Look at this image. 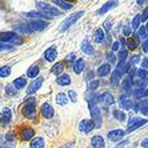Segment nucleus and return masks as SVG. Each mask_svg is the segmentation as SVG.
Instances as JSON below:
<instances>
[{"instance_id": "f257e3e1", "label": "nucleus", "mask_w": 148, "mask_h": 148, "mask_svg": "<svg viewBox=\"0 0 148 148\" xmlns=\"http://www.w3.org/2000/svg\"><path fill=\"white\" fill-rule=\"evenodd\" d=\"M23 114L27 119L36 120V99L35 97H28L25 100V104L23 107Z\"/></svg>"}, {"instance_id": "f03ea898", "label": "nucleus", "mask_w": 148, "mask_h": 148, "mask_svg": "<svg viewBox=\"0 0 148 148\" xmlns=\"http://www.w3.org/2000/svg\"><path fill=\"white\" fill-rule=\"evenodd\" d=\"M83 15H84V11H79V12H76V14L68 16L66 20H64L62 24H60V27H59V32H64V31H67L68 28H71L76 23V21H77L80 17L83 16Z\"/></svg>"}, {"instance_id": "7ed1b4c3", "label": "nucleus", "mask_w": 148, "mask_h": 148, "mask_svg": "<svg viewBox=\"0 0 148 148\" xmlns=\"http://www.w3.org/2000/svg\"><path fill=\"white\" fill-rule=\"evenodd\" d=\"M36 5H38V8L41 12H44V14L49 15V16H52V17L60 16V15H62V11H59L58 7H53V5L47 4V3H44V1H38Z\"/></svg>"}, {"instance_id": "20e7f679", "label": "nucleus", "mask_w": 148, "mask_h": 148, "mask_svg": "<svg viewBox=\"0 0 148 148\" xmlns=\"http://www.w3.org/2000/svg\"><path fill=\"white\" fill-rule=\"evenodd\" d=\"M0 41L11 43V44H14V45L23 44V39L19 38L16 35V32H1L0 34Z\"/></svg>"}, {"instance_id": "39448f33", "label": "nucleus", "mask_w": 148, "mask_h": 148, "mask_svg": "<svg viewBox=\"0 0 148 148\" xmlns=\"http://www.w3.org/2000/svg\"><path fill=\"white\" fill-rule=\"evenodd\" d=\"M147 123V119H143V117H131V120L128 121V130L125 134H131L132 131H135L136 128L141 127Z\"/></svg>"}, {"instance_id": "423d86ee", "label": "nucleus", "mask_w": 148, "mask_h": 148, "mask_svg": "<svg viewBox=\"0 0 148 148\" xmlns=\"http://www.w3.org/2000/svg\"><path fill=\"white\" fill-rule=\"evenodd\" d=\"M28 27H29V29L31 31H43V29H45V28L48 27V23L44 20H40V19H35V20L29 21V24H28Z\"/></svg>"}, {"instance_id": "0eeeda50", "label": "nucleus", "mask_w": 148, "mask_h": 148, "mask_svg": "<svg viewBox=\"0 0 148 148\" xmlns=\"http://www.w3.org/2000/svg\"><path fill=\"white\" fill-rule=\"evenodd\" d=\"M91 111V120L95 123V127H100L101 125V114H100V108L97 106L90 108Z\"/></svg>"}, {"instance_id": "6e6552de", "label": "nucleus", "mask_w": 148, "mask_h": 148, "mask_svg": "<svg viewBox=\"0 0 148 148\" xmlns=\"http://www.w3.org/2000/svg\"><path fill=\"white\" fill-rule=\"evenodd\" d=\"M35 79H36V77H35ZM43 83H44V79H43V77H38L36 80H34V82L28 86L27 93L28 95H34V93H36L39 90H40V87L43 86Z\"/></svg>"}, {"instance_id": "1a4fd4ad", "label": "nucleus", "mask_w": 148, "mask_h": 148, "mask_svg": "<svg viewBox=\"0 0 148 148\" xmlns=\"http://www.w3.org/2000/svg\"><path fill=\"white\" fill-rule=\"evenodd\" d=\"M95 128V123L92 120H88V119H84L79 123V131L82 134H88Z\"/></svg>"}, {"instance_id": "9d476101", "label": "nucleus", "mask_w": 148, "mask_h": 148, "mask_svg": "<svg viewBox=\"0 0 148 148\" xmlns=\"http://www.w3.org/2000/svg\"><path fill=\"white\" fill-rule=\"evenodd\" d=\"M132 104H134V100H131V97L128 96V93L125 95H121L120 99H119V106H120L123 110L128 111L132 108Z\"/></svg>"}, {"instance_id": "9b49d317", "label": "nucleus", "mask_w": 148, "mask_h": 148, "mask_svg": "<svg viewBox=\"0 0 148 148\" xmlns=\"http://www.w3.org/2000/svg\"><path fill=\"white\" fill-rule=\"evenodd\" d=\"M40 112L45 119H51V117H53V115H55V111H53V108H52V106L49 103H43L41 104Z\"/></svg>"}, {"instance_id": "f8f14e48", "label": "nucleus", "mask_w": 148, "mask_h": 148, "mask_svg": "<svg viewBox=\"0 0 148 148\" xmlns=\"http://www.w3.org/2000/svg\"><path fill=\"white\" fill-rule=\"evenodd\" d=\"M97 101H100L101 104H106V106H111V104H114L115 99L110 92H104V93H101V95H99Z\"/></svg>"}, {"instance_id": "ddd939ff", "label": "nucleus", "mask_w": 148, "mask_h": 148, "mask_svg": "<svg viewBox=\"0 0 148 148\" xmlns=\"http://www.w3.org/2000/svg\"><path fill=\"white\" fill-rule=\"evenodd\" d=\"M80 48H82V51L84 52V53H87V55H93V53H95V48H93V45L90 43L88 39H84V40L82 41Z\"/></svg>"}, {"instance_id": "4468645a", "label": "nucleus", "mask_w": 148, "mask_h": 148, "mask_svg": "<svg viewBox=\"0 0 148 148\" xmlns=\"http://www.w3.org/2000/svg\"><path fill=\"white\" fill-rule=\"evenodd\" d=\"M11 119H12V111L10 108H4L3 112H1V119H0L1 125H8Z\"/></svg>"}, {"instance_id": "2eb2a0df", "label": "nucleus", "mask_w": 148, "mask_h": 148, "mask_svg": "<svg viewBox=\"0 0 148 148\" xmlns=\"http://www.w3.org/2000/svg\"><path fill=\"white\" fill-rule=\"evenodd\" d=\"M124 135H125V132L123 130H114V131L108 132V139L112 141H117V140H121Z\"/></svg>"}, {"instance_id": "dca6fc26", "label": "nucleus", "mask_w": 148, "mask_h": 148, "mask_svg": "<svg viewBox=\"0 0 148 148\" xmlns=\"http://www.w3.org/2000/svg\"><path fill=\"white\" fill-rule=\"evenodd\" d=\"M117 5V1L116 0H111V1H107V3L104 4L103 7L100 8L99 11H97V15H104V14H107L108 11H111L112 8H115Z\"/></svg>"}, {"instance_id": "f3484780", "label": "nucleus", "mask_w": 148, "mask_h": 148, "mask_svg": "<svg viewBox=\"0 0 148 148\" xmlns=\"http://www.w3.org/2000/svg\"><path fill=\"white\" fill-rule=\"evenodd\" d=\"M58 58V49L55 47H49L47 48V51L44 52V59L47 62H53L55 59Z\"/></svg>"}, {"instance_id": "a211bd4d", "label": "nucleus", "mask_w": 148, "mask_h": 148, "mask_svg": "<svg viewBox=\"0 0 148 148\" xmlns=\"http://www.w3.org/2000/svg\"><path fill=\"white\" fill-rule=\"evenodd\" d=\"M139 40H140V38L138 36V34H135V35H132L131 39L125 40V45L128 47V49H136L139 45Z\"/></svg>"}, {"instance_id": "6ab92c4d", "label": "nucleus", "mask_w": 148, "mask_h": 148, "mask_svg": "<svg viewBox=\"0 0 148 148\" xmlns=\"http://www.w3.org/2000/svg\"><path fill=\"white\" fill-rule=\"evenodd\" d=\"M34 136H35L34 128H31V127L23 128V131H21V139H23V140H31Z\"/></svg>"}, {"instance_id": "aec40b11", "label": "nucleus", "mask_w": 148, "mask_h": 148, "mask_svg": "<svg viewBox=\"0 0 148 148\" xmlns=\"http://www.w3.org/2000/svg\"><path fill=\"white\" fill-rule=\"evenodd\" d=\"M84 67H86V63H84V60L83 59H77V60H75V63H73V72L75 73H82L83 71H84Z\"/></svg>"}, {"instance_id": "412c9836", "label": "nucleus", "mask_w": 148, "mask_h": 148, "mask_svg": "<svg viewBox=\"0 0 148 148\" xmlns=\"http://www.w3.org/2000/svg\"><path fill=\"white\" fill-rule=\"evenodd\" d=\"M59 86H69L71 84V76L68 73H64V75H58V79H56Z\"/></svg>"}, {"instance_id": "4be33fe9", "label": "nucleus", "mask_w": 148, "mask_h": 148, "mask_svg": "<svg viewBox=\"0 0 148 148\" xmlns=\"http://www.w3.org/2000/svg\"><path fill=\"white\" fill-rule=\"evenodd\" d=\"M112 64H110V63H107V64H101V66L97 68V75L100 76V77H103V76H107L108 73L111 72V68H112Z\"/></svg>"}, {"instance_id": "5701e85b", "label": "nucleus", "mask_w": 148, "mask_h": 148, "mask_svg": "<svg viewBox=\"0 0 148 148\" xmlns=\"http://www.w3.org/2000/svg\"><path fill=\"white\" fill-rule=\"evenodd\" d=\"M91 145L95 148H103L104 145V139L100 136V135H96V136H93L92 139H91Z\"/></svg>"}, {"instance_id": "b1692460", "label": "nucleus", "mask_w": 148, "mask_h": 148, "mask_svg": "<svg viewBox=\"0 0 148 148\" xmlns=\"http://www.w3.org/2000/svg\"><path fill=\"white\" fill-rule=\"evenodd\" d=\"M104 39H106L104 29H101V28H96L95 32H93V40L96 41V43H103Z\"/></svg>"}, {"instance_id": "393cba45", "label": "nucleus", "mask_w": 148, "mask_h": 148, "mask_svg": "<svg viewBox=\"0 0 148 148\" xmlns=\"http://www.w3.org/2000/svg\"><path fill=\"white\" fill-rule=\"evenodd\" d=\"M52 3L53 4H56L58 7H60L62 10H64V11H71L72 10V4H68L67 1H64V0H52Z\"/></svg>"}, {"instance_id": "a878e982", "label": "nucleus", "mask_w": 148, "mask_h": 148, "mask_svg": "<svg viewBox=\"0 0 148 148\" xmlns=\"http://www.w3.org/2000/svg\"><path fill=\"white\" fill-rule=\"evenodd\" d=\"M134 96L136 97V99H143V97H147V88H143V87H139V88H136V90L134 91Z\"/></svg>"}, {"instance_id": "bb28decb", "label": "nucleus", "mask_w": 148, "mask_h": 148, "mask_svg": "<svg viewBox=\"0 0 148 148\" xmlns=\"http://www.w3.org/2000/svg\"><path fill=\"white\" fill-rule=\"evenodd\" d=\"M29 147L31 148H43L44 147V139L43 138H36L29 143Z\"/></svg>"}, {"instance_id": "cd10ccee", "label": "nucleus", "mask_w": 148, "mask_h": 148, "mask_svg": "<svg viewBox=\"0 0 148 148\" xmlns=\"http://www.w3.org/2000/svg\"><path fill=\"white\" fill-rule=\"evenodd\" d=\"M39 72H40L39 67L38 66H32V67H29V68H28L27 76H28V77H32V79H35V77H38Z\"/></svg>"}, {"instance_id": "c85d7f7f", "label": "nucleus", "mask_w": 148, "mask_h": 148, "mask_svg": "<svg viewBox=\"0 0 148 148\" xmlns=\"http://www.w3.org/2000/svg\"><path fill=\"white\" fill-rule=\"evenodd\" d=\"M132 77L131 76H127L125 79L123 80V90L125 91V92H130V91L132 90Z\"/></svg>"}, {"instance_id": "c756f323", "label": "nucleus", "mask_w": 148, "mask_h": 148, "mask_svg": "<svg viewBox=\"0 0 148 148\" xmlns=\"http://www.w3.org/2000/svg\"><path fill=\"white\" fill-rule=\"evenodd\" d=\"M25 84H27V79H25V77H17V79H15V82H14V86L16 90L24 88Z\"/></svg>"}, {"instance_id": "7c9ffc66", "label": "nucleus", "mask_w": 148, "mask_h": 148, "mask_svg": "<svg viewBox=\"0 0 148 148\" xmlns=\"http://www.w3.org/2000/svg\"><path fill=\"white\" fill-rule=\"evenodd\" d=\"M56 103L60 104V106H66L68 103V97H67L66 93H58L56 95Z\"/></svg>"}, {"instance_id": "2f4dec72", "label": "nucleus", "mask_w": 148, "mask_h": 148, "mask_svg": "<svg viewBox=\"0 0 148 148\" xmlns=\"http://www.w3.org/2000/svg\"><path fill=\"white\" fill-rule=\"evenodd\" d=\"M14 31L15 32H20V34L25 35V34H31V29H29V27L28 25H15L14 27Z\"/></svg>"}, {"instance_id": "473e14b6", "label": "nucleus", "mask_w": 148, "mask_h": 148, "mask_svg": "<svg viewBox=\"0 0 148 148\" xmlns=\"http://www.w3.org/2000/svg\"><path fill=\"white\" fill-rule=\"evenodd\" d=\"M64 71V64L63 63H58V64H55V66L52 67V73L53 75H60V73Z\"/></svg>"}, {"instance_id": "72a5a7b5", "label": "nucleus", "mask_w": 148, "mask_h": 148, "mask_svg": "<svg viewBox=\"0 0 148 148\" xmlns=\"http://www.w3.org/2000/svg\"><path fill=\"white\" fill-rule=\"evenodd\" d=\"M114 116H115V119L116 120H119V121H124L125 120V112L124 111H119V110H115L114 111Z\"/></svg>"}, {"instance_id": "f704fd0d", "label": "nucleus", "mask_w": 148, "mask_h": 148, "mask_svg": "<svg viewBox=\"0 0 148 148\" xmlns=\"http://www.w3.org/2000/svg\"><path fill=\"white\" fill-rule=\"evenodd\" d=\"M10 75H11V67L8 66L0 67V77H7Z\"/></svg>"}, {"instance_id": "c9c22d12", "label": "nucleus", "mask_w": 148, "mask_h": 148, "mask_svg": "<svg viewBox=\"0 0 148 148\" xmlns=\"http://www.w3.org/2000/svg\"><path fill=\"white\" fill-rule=\"evenodd\" d=\"M97 97H99V95H97V93H92V95H91L90 100H88V107L92 108V107H95V106H96Z\"/></svg>"}, {"instance_id": "e433bc0d", "label": "nucleus", "mask_w": 148, "mask_h": 148, "mask_svg": "<svg viewBox=\"0 0 148 148\" xmlns=\"http://www.w3.org/2000/svg\"><path fill=\"white\" fill-rule=\"evenodd\" d=\"M140 23H141V20H140V15H136V16L134 17V20H132V25H131V28H132V29H138V28L140 27Z\"/></svg>"}, {"instance_id": "4c0bfd02", "label": "nucleus", "mask_w": 148, "mask_h": 148, "mask_svg": "<svg viewBox=\"0 0 148 148\" xmlns=\"http://www.w3.org/2000/svg\"><path fill=\"white\" fill-rule=\"evenodd\" d=\"M135 72L138 73L139 79L147 80V69H145V68H140V69H138V71H135Z\"/></svg>"}, {"instance_id": "58836bf2", "label": "nucleus", "mask_w": 148, "mask_h": 148, "mask_svg": "<svg viewBox=\"0 0 148 148\" xmlns=\"http://www.w3.org/2000/svg\"><path fill=\"white\" fill-rule=\"evenodd\" d=\"M14 49V47L10 44H7V43H4V41H0V52L3 51H12Z\"/></svg>"}, {"instance_id": "ea45409f", "label": "nucleus", "mask_w": 148, "mask_h": 148, "mask_svg": "<svg viewBox=\"0 0 148 148\" xmlns=\"http://www.w3.org/2000/svg\"><path fill=\"white\" fill-rule=\"evenodd\" d=\"M100 86V80L96 79V80H93V82L90 83V87H88V90L91 91V92H93L95 90H97V87Z\"/></svg>"}, {"instance_id": "a19ab883", "label": "nucleus", "mask_w": 148, "mask_h": 148, "mask_svg": "<svg viewBox=\"0 0 148 148\" xmlns=\"http://www.w3.org/2000/svg\"><path fill=\"white\" fill-rule=\"evenodd\" d=\"M138 36L140 39H147V25H143V27L139 29Z\"/></svg>"}, {"instance_id": "79ce46f5", "label": "nucleus", "mask_w": 148, "mask_h": 148, "mask_svg": "<svg viewBox=\"0 0 148 148\" xmlns=\"http://www.w3.org/2000/svg\"><path fill=\"white\" fill-rule=\"evenodd\" d=\"M15 92H16V90H15V86H14V84H10V86L5 87V93H7V95L12 96V95H15Z\"/></svg>"}, {"instance_id": "37998d69", "label": "nucleus", "mask_w": 148, "mask_h": 148, "mask_svg": "<svg viewBox=\"0 0 148 148\" xmlns=\"http://www.w3.org/2000/svg\"><path fill=\"white\" fill-rule=\"evenodd\" d=\"M127 56H128V51H127V49H121L120 53H119V62H125Z\"/></svg>"}, {"instance_id": "c03bdc74", "label": "nucleus", "mask_w": 148, "mask_h": 148, "mask_svg": "<svg viewBox=\"0 0 148 148\" xmlns=\"http://www.w3.org/2000/svg\"><path fill=\"white\" fill-rule=\"evenodd\" d=\"M68 96H69V100L71 101H77V93H76V91H73V90H71V91H68Z\"/></svg>"}, {"instance_id": "a18cd8bd", "label": "nucleus", "mask_w": 148, "mask_h": 148, "mask_svg": "<svg viewBox=\"0 0 148 148\" xmlns=\"http://www.w3.org/2000/svg\"><path fill=\"white\" fill-rule=\"evenodd\" d=\"M139 112H141L143 115H147V101H145V100H144V103H141V104H140Z\"/></svg>"}, {"instance_id": "49530a36", "label": "nucleus", "mask_w": 148, "mask_h": 148, "mask_svg": "<svg viewBox=\"0 0 148 148\" xmlns=\"http://www.w3.org/2000/svg\"><path fill=\"white\" fill-rule=\"evenodd\" d=\"M25 16H28V17H41V16H44V15L40 14V12H28V14H25Z\"/></svg>"}, {"instance_id": "de8ad7c7", "label": "nucleus", "mask_w": 148, "mask_h": 148, "mask_svg": "<svg viewBox=\"0 0 148 148\" xmlns=\"http://www.w3.org/2000/svg\"><path fill=\"white\" fill-rule=\"evenodd\" d=\"M111 27H112V21L111 20L104 21V29H106V31H111Z\"/></svg>"}, {"instance_id": "09e8293b", "label": "nucleus", "mask_w": 148, "mask_h": 148, "mask_svg": "<svg viewBox=\"0 0 148 148\" xmlns=\"http://www.w3.org/2000/svg\"><path fill=\"white\" fill-rule=\"evenodd\" d=\"M107 59H108V62L112 64V63H115V55L112 53V52H107Z\"/></svg>"}, {"instance_id": "8fccbe9b", "label": "nucleus", "mask_w": 148, "mask_h": 148, "mask_svg": "<svg viewBox=\"0 0 148 148\" xmlns=\"http://www.w3.org/2000/svg\"><path fill=\"white\" fill-rule=\"evenodd\" d=\"M147 14H148V10L145 8V10L143 11V15H140V20H141V21H144V23L147 21Z\"/></svg>"}, {"instance_id": "3c124183", "label": "nucleus", "mask_w": 148, "mask_h": 148, "mask_svg": "<svg viewBox=\"0 0 148 148\" xmlns=\"http://www.w3.org/2000/svg\"><path fill=\"white\" fill-rule=\"evenodd\" d=\"M139 62H140V56H139V55H134V56H132L131 64H136V63H139Z\"/></svg>"}, {"instance_id": "603ef678", "label": "nucleus", "mask_w": 148, "mask_h": 148, "mask_svg": "<svg viewBox=\"0 0 148 148\" xmlns=\"http://www.w3.org/2000/svg\"><path fill=\"white\" fill-rule=\"evenodd\" d=\"M119 48H120V43H119V41H115L114 44H112V51H117Z\"/></svg>"}, {"instance_id": "864d4df0", "label": "nucleus", "mask_w": 148, "mask_h": 148, "mask_svg": "<svg viewBox=\"0 0 148 148\" xmlns=\"http://www.w3.org/2000/svg\"><path fill=\"white\" fill-rule=\"evenodd\" d=\"M73 59H75V53H73V52H71V53H69V55H67L66 60H67V62H72Z\"/></svg>"}, {"instance_id": "5fc2aeb1", "label": "nucleus", "mask_w": 148, "mask_h": 148, "mask_svg": "<svg viewBox=\"0 0 148 148\" xmlns=\"http://www.w3.org/2000/svg\"><path fill=\"white\" fill-rule=\"evenodd\" d=\"M147 67H148V59L144 58V59H143V62H141V68L147 69Z\"/></svg>"}, {"instance_id": "6e6d98bb", "label": "nucleus", "mask_w": 148, "mask_h": 148, "mask_svg": "<svg viewBox=\"0 0 148 148\" xmlns=\"http://www.w3.org/2000/svg\"><path fill=\"white\" fill-rule=\"evenodd\" d=\"M5 139H7L8 141H14V139H15L14 134H11V132H10V134H7V135H5Z\"/></svg>"}, {"instance_id": "4d7b16f0", "label": "nucleus", "mask_w": 148, "mask_h": 148, "mask_svg": "<svg viewBox=\"0 0 148 148\" xmlns=\"http://www.w3.org/2000/svg\"><path fill=\"white\" fill-rule=\"evenodd\" d=\"M131 29H132L131 27H125V28H124V35H125V36L131 35Z\"/></svg>"}, {"instance_id": "13d9d810", "label": "nucleus", "mask_w": 148, "mask_h": 148, "mask_svg": "<svg viewBox=\"0 0 148 148\" xmlns=\"http://www.w3.org/2000/svg\"><path fill=\"white\" fill-rule=\"evenodd\" d=\"M147 45H148V41H147V39H144V44H143V51H144L145 53H147V52H148Z\"/></svg>"}, {"instance_id": "bf43d9fd", "label": "nucleus", "mask_w": 148, "mask_h": 148, "mask_svg": "<svg viewBox=\"0 0 148 148\" xmlns=\"http://www.w3.org/2000/svg\"><path fill=\"white\" fill-rule=\"evenodd\" d=\"M145 1H147V0H136V3H138L139 5H143V4H145Z\"/></svg>"}, {"instance_id": "052dcab7", "label": "nucleus", "mask_w": 148, "mask_h": 148, "mask_svg": "<svg viewBox=\"0 0 148 148\" xmlns=\"http://www.w3.org/2000/svg\"><path fill=\"white\" fill-rule=\"evenodd\" d=\"M147 141H148V139H147V138H145V139H144V140H143V143H141V147H144V148H145V147H147Z\"/></svg>"}, {"instance_id": "680f3d73", "label": "nucleus", "mask_w": 148, "mask_h": 148, "mask_svg": "<svg viewBox=\"0 0 148 148\" xmlns=\"http://www.w3.org/2000/svg\"><path fill=\"white\" fill-rule=\"evenodd\" d=\"M119 43H120V44H121V47H123V45H125V40H124V38H120V40H119Z\"/></svg>"}, {"instance_id": "e2e57ef3", "label": "nucleus", "mask_w": 148, "mask_h": 148, "mask_svg": "<svg viewBox=\"0 0 148 148\" xmlns=\"http://www.w3.org/2000/svg\"><path fill=\"white\" fill-rule=\"evenodd\" d=\"M69 1H73V0H69Z\"/></svg>"}]
</instances>
